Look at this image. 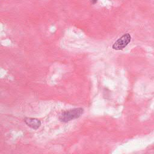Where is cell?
<instances>
[{"mask_svg":"<svg viewBox=\"0 0 154 154\" xmlns=\"http://www.w3.org/2000/svg\"><path fill=\"white\" fill-rule=\"evenodd\" d=\"M84 110L82 108H76L64 111L60 116L59 119L63 122H67L80 118L83 114Z\"/></svg>","mask_w":154,"mask_h":154,"instance_id":"obj_1","label":"cell"},{"mask_svg":"<svg viewBox=\"0 0 154 154\" xmlns=\"http://www.w3.org/2000/svg\"><path fill=\"white\" fill-rule=\"evenodd\" d=\"M131 37L129 33H127L120 37L113 45L112 48L115 50H121L126 47L131 42Z\"/></svg>","mask_w":154,"mask_h":154,"instance_id":"obj_2","label":"cell"},{"mask_svg":"<svg viewBox=\"0 0 154 154\" xmlns=\"http://www.w3.org/2000/svg\"><path fill=\"white\" fill-rule=\"evenodd\" d=\"M24 121L29 127L34 130H37L41 125V122L36 118H26Z\"/></svg>","mask_w":154,"mask_h":154,"instance_id":"obj_3","label":"cell"},{"mask_svg":"<svg viewBox=\"0 0 154 154\" xmlns=\"http://www.w3.org/2000/svg\"><path fill=\"white\" fill-rule=\"evenodd\" d=\"M94 1H96V0H94Z\"/></svg>","mask_w":154,"mask_h":154,"instance_id":"obj_4","label":"cell"}]
</instances>
